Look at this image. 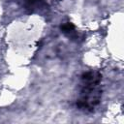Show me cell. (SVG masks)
<instances>
[{
	"mask_svg": "<svg viewBox=\"0 0 124 124\" xmlns=\"http://www.w3.org/2000/svg\"><path fill=\"white\" fill-rule=\"evenodd\" d=\"M101 79L102 77L97 71L83 73L80 78L79 94L77 106L83 110H93L101 99Z\"/></svg>",
	"mask_w": 124,
	"mask_h": 124,
	"instance_id": "6da1fadb",
	"label": "cell"
},
{
	"mask_svg": "<svg viewBox=\"0 0 124 124\" xmlns=\"http://www.w3.org/2000/svg\"><path fill=\"white\" fill-rule=\"evenodd\" d=\"M22 1H23L24 4L27 5L28 7H33V6H35V5L40 4L43 0H22Z\"/></svg>",
	"mask_w": 124,
	"mask_h": 124,
	"instance_id": "3957f363",
	"label": "cell"
},
{
	"mask_svg": "<svg viewBox=\"0 0 124 124\" xmlns=\"http://www.w3.org/2000/svg\"><path fill=\"white\" fill-rule=\"evenodd\" d=\"M61 30H62L63 33H65L67 35H70V34L75 32V26L73 25V23L67 22V23H64V24L61 25Z\"/></svg>",
	"mask_w": 124,
	"mask_h": 124,
	"instance_id": "7a4b0ae2",
	"label": "cell"
}]
</instances>
